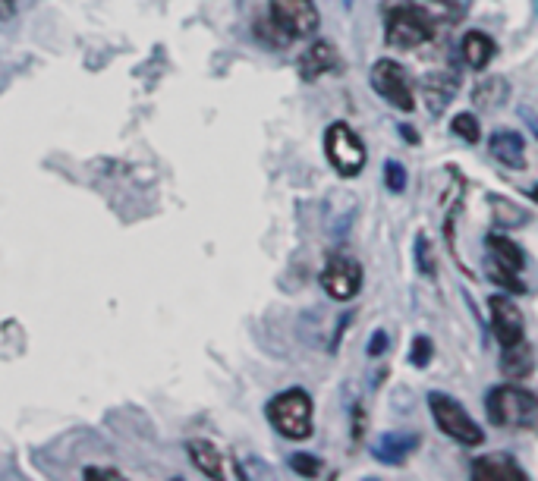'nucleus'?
I'll list each match as a JSON object with an SVG mask.
<instances>
[{
	"mask_svg": "<svg viewBox=\"0 0 538 481\" xmlns=\"http://www.w3.org/2000/svg\"><path fill=\"white\" fill-rule=\"evenodd\" d=\"M488 151L494 155V161H501L504 167H513V170L526 167V142L520 133H513V129H498V133L488 139Z\"/></svg>",
	"mask_w": 538,
	"mask_h": 481,
	"instance_id": "ddd939ff",
	"label": "nucleus"
},
{
	"mask_svg": "<svg viewBox=\"0 0 538 481\" xmlns=\"http://www.w3.org/2000/svg\"><path fill=\"white\" fill-rule=\"evenodd\" d=\"M384 183L391 192H403L406 189V167L400 161H387L384 164Z\"/></svg>",
	"mask_w": 538,
	"mask_h": 481,
	"instance_id": "b1692460",
	"label": "nucleus"
},
{
	"mask_svg": "<svg viewBox=\"0 0 538 481\" xmlns=\"http://www.w3.org/2000/svg\"><path fill=\"white\" fill-rule=\"evenodd\" d=\"M299 79L303 82H315L321 76H328L334 70H340V54L334 45H328V41H312V48L303 51V57H299Z\"/></svg>",
	"mask_w": 538,
	"mask_h": 481,
	"instance_id": "9b49d317",
	"label": "nucleus"
},
{
	"mask_svg": "<svg viewBox=\"0 0 538 481\" xmlns=\"http://www.w3.org/2000/svg\"><path fill=\"white\" fill-rule=\"evenodd\" d=\"M485 246H488V252H491V265L510 268V271H516V274L523 271L526 255H523L520 246L513 243V239H507V236H501V233H491V236L485 239Z\"/></svg>",
	"mask_w": 538,
	"mask_h": 481,
	"instance_id": "f3484780",
	"label": "nucleus"
},
{
	"mask_svg": "<svg viewBox=\"0 0 538 481\" xmlns=\"http://www.w3.org/2000/svg\"><path fill=\"white\" fill-rule=\"evenodd\" d=\"M532 349L523 343H516V346H504V359H501V371L507 378L513 381H520V378H529L532 375Z\"/></svg>",
	"mask_w": 538,
	"mask_h": 481,
	"instance_id": "6ab92c4d",
	"label": "nucleus"
},
{
	"mask_svg": "<svg viewBox=\"0 0 538 481\" xmlns=\"http://www.w3.org/2000/svg\"><path fill=\"white\" fill-rule=\"evenodd\" d=\"M372 92L387 101L391 107H397V111L403 114H413L416 111V92H413V79L410 73H406L397 60H378L372 67Z\"/></svg>",
	"mask_w": 538,
	"mask_h": 481,
	"instance_id": "423d86ee",
	"label": "nucleus"
},
{
	"mask_svg": "<svg viewBox=\"0 0 538 481\" xmlns=\"http://www.w3.org/2000/svg\"><path fill=\"white\" fill-rule=\"evenodd\" d=\"M488 309H491V331H494V337H498L501 346H516V343L526 340L523 312L516 309V302L510 296H491Z\"/></svg>",
	"mask_w": 538,
	"mask_h": 481,
	"instance_id": "1a4fd4ad",
	"label": "nucleus"
},
{
	"mask_svg": "<svg viewBox=\"0 0 538 481\" xmlns=\"http://www.w3.org/2000/svg\"><path fill=\"white\" fill-rule=\"evenodd\" d=\"M460 54L466 60V67L469 70H488V63L494 60V54H498V45H494V38L479 32V29H472L463 35L460 41Z\"/></svg>",
	"mask_w": 538,
	"mask_h": 481,
	"instance_id": "2eb2a0df",
	"label": "nucleus"
},
{
	"mask_svg": "<svg viewBox=\"0 0 538 481\" xmlns=\"http://www.w3.org/2000/svg\"><path fill=\"white\" fill-rule=\"evenodd\" d=\"M457 89H460V76L454 70H438L422 79V95H425V104L432 107V114H441L450 104V98L457 95Z\"/></svg>",
	"mask_w": 538,
	"mask_h": 481,
	"instance_id": "f8f14e48",
	"label": "nucleus"
},
{
	"mask_svg": "<svg viewBox=\"0 0 538 481\" xmlns=\"http://www.w3.org/2000/svg\"><path fill=\"white\" fill-rule=\"evenodd\" d=\"M428 409H432V419L435 425L463 447H479L485 441V431L482 425L472 419V415L447 393H428Z\"/></svg>",
	"mask_w": 538,
	"mask_h": 481,
	"instance_id": "7ed1b4c3",
	"label": "nucleus"
},
{
	"mask_svg": "<svg viewBox=\"0 0 538 481\" xmlns=\"http://www.w3.org/2000/svg\"><path fill=\"white\" fill-rule=\"evenodd\" d=\"M400 133H403V139H406V142L419 145V136H416V129H410V126H400Z\"/></svg>",
	"mask_w": 538,
	"mask_h": 481,
	"instance_id": "c85d7f7f",
	"label": "nucleus"
},
{
	"mask_svg": "<svg viewBox=\"0 0 538 481\" xmlns=\"http://www.w3.org/2000/svg\"><path fill=\"white\" fill-rule=\"evenodd\" d=\"M85 478H92V481H95V478H114V481H117V478H123V475H120L117 469H85Z\"/></svg>",
	"mask_w": 538,
	"mask_h": 481,
	"instance_id": "cd10ccee",
	"label": "nucleus"
},
{
	"mask_svg": "<svg viewBox=\"0 0 538 481\" xmlns=\"http://www.w3.org/2000/svg\"><path fill=\"white\" fill-rule=\"evenodd\" d=\"M532 199H535V202H538V189H532Z\"/></svg>",
	"mask_w": 538,
	"mask_h": 481,
	"instance_id": "c756f323",
	"label": "nucleus"
},
{
	"mask_svg": "<svg viewBox=\"0 0 538 481\" xmlns=\"http://www.w3.org/2000/svg\"><path fill=\"white\" fill-rule=\"evenodd\" d=\"M410 4L425 19V23L432 26L435 35H441L450 26H457L460 16H463V10L454 4V0H410Z\"/></svg>",
	"mask_w": 538,
	"mask_h": 481,
	"instance_id": "4468645a",
	"label": "nucleus"
},
{
	"mask_svg": "<svg viewBox=\"0 0 538 481\" xmlns=\"http://www.w3.org/2000/svg\"><path fill=\"white\" fill-rule=\"evenodd\" d=\"M507 92H510V85L504 76H488L482 79L476 89H472V104L476 107H498L507 101Z\"/></svg>",
	"mask_w": 538,
	"mask_h": 481,
	"instance_id": "aec40b11",
	"label": "nucleus"
},
{
	"mask_svg": "<svg viewBox=\"0 0 538 481\" xmlns=\"http://www.w3.org/2000/svg\"><path fill=\"white\" fill-rule=\"evenodd\" d=\"M189 456L208 478H224V456L211 441H189Z\"/></svg>",
	"mask_w": 538,
	"mask_h": 481,
	"instance_id": "a211bd4d",
	"label": "nucleus"
},
{
	"mask_svg": "<svg viewBox=\"0 0 538 481\" xmlns=\"http://www.w3.org/2000/svg\"><path fill=\"white\" fill-rule=\"evenodd\" d=\"M469 475L476 481H526V469L510 453H488L472 459Z\"/></svg>",
	"mask_w": 538,
	"mask_h": 481,
	"instance_id": "9d476101",
	"label": "nucleus"
},
{
	"mask_svg": "<svg viewBox=\"0 0 538 481\" xmlns=\"http://www.w3.org/2000/svg\"><path fill=\"white\" fill-rule=\"evenodd\" d=\"M488 419L498 428H535L538 425V393L504 384L485 397Z\"/></svg>",
	"mask_w": 538,
	"mask_h": 481,
	"instance_id": "f03ea898",
	"label": "nucleus"
},
{
	"mask_svg": "<svg viewBox=\"0 0 538 481\" xmlns=\"http://www.w3.org/2000/svg\"><path fill=\"white\" fill-rule=\"evenodd\" d=\"M416 258H419V261H416L419 271L432 277V274H435V265H432V255H428V239H425V236L416 239Z\"/></svg>",
	"mask_w": 538,
	"mask_h": 481,
	"instance_id": "a878e982",
	"label": "nucleus"
},
{
	"mask_svg": "<svg viewBox=\"0 0 538 481\" xmlns=\"http://www.w3.org/2000/svg\"><path fill=\"white\" fill-rule=\"evenodd\" d=\"M488 277H491L494 283H498V287H504V290H513V293H526V287H523L520 274H516V271H510V268L491 265V261H488Z\"/></svg>",
	"mask_w": 538,
	"mask_h": 481,
	"instance_id": "4be33fe9",
	"label": "nucleus"
},
{
	"mask_svg": "<svg viewBox=\"0 0 538 481\" xmlns=\"http://www.w3.org/2000/svg\"><path fill=\"white\" fill-rule=\"evenodd\" d=\"M438 35L432 26L413 10V4H397L384 13V41L397 51H419L428 41H435Z\"/></svg>",
	"mask_w": 538,
	"mask_h": 481,
	"instance_id": "39448f33",
	"label": "nucleus"
},
{
	"mask_svg": "<svg viewBox=\"0 0 538 481\" xmlns=\"http://www.w3.org/2000/svg\"><path fill=\"white\" fill-rule=\"evenodd\" d=\"M321 287L337 302H350L362 290V265L350 255H331L321 271Z\"/></svg>",
	"mask_w": 538,
	"mask_h": 481,
	"instance_id": "6e6552de",
	"label": "nucleus"
},
{
	"mask_svg": "<svg viewBox=\"0 0 538 481\" xmlns=\"http://www.w3.org/2000/svg\"><path fill=\"white\" fill-rule=\"evenodd\" d=\"M419 447V434H384L378 437V444L372 447V453L387 466H403V459L410 456Z\"/></svg>",
	"mask_w": 538,
	"mask_h": 481,
	"instance_id": "dca6fc26",
	"label": "nucleus"
},
{
	"mask_svg": "<svg viewBox=\"0 0 538 481\" xmlns=\"http://www.w3.org/2000/svg\"><path fill=\"white\" fill-rule=\"evenodd\" d=\"M325 155H328V164L337 170V177L343 180L359 177L365 170V161H369V151H365L362 139L347 123H331L325 129Z\"/></svg>",
	"mask_w": 538,
	"mask_h": 481,
	"instance_id": "20e7f679",
	"label": "nucleus"
},
{
	"mask_svg": "<svg viewBox=\"0 0 538 481\" xmlns=\"http://www.w3.org/2000/svg\"><path fill=\"white\" fill-rule=\"evenodd\" d=\"M290 466L296 475H306V478H315L321 472V459L318 456H309V453H296L290 456Z\"/></svg>",
	"mask_w": 538,
	"mask_h": 481,
	"instance_id": "5701e85b",
	"label": "nucleus"
},
{
	"mask_svg": "<svg viewBox=\"0 0 538 481\" xmlns=\"http://www.w3.org/2000/svg\"><path fill=\"white\" fill-rule=\"evenodd\" d=\"M312 397L303 387H293L277 393L268 403V422L271 428L287 437V441H309L315 431V415H312Z\"/></svg>",
	"mask_w": 538,
	"mask_h": 481,
	"instance_id": "f257e3e1",
	"label": "nucleus"
},
{
	"mask_svg": "<svg viewBox=\"0 0 538 481\" xmlns=\"http://www.w3.org/2000/svg\"><path fill=\"white\" fill-rule=\"evenodd\" d=\"M268 16L287 38H312L321 29L315 0H268Z\"/></svg>",
	"mask_w": 538,
	"mask_h": 481,
	"instance_id": "0eeeda50",
	"label": "nucleus"
},
{
	"mask_svg": "<svg viewBox=\"0 0 538 481\" xmlns=\"http://www.w3.org/2000/svg\"><path fill=\"white\" fill-rule=\"evenodd\" d=\"M432 353H435L432 340H428V337H416L413 346H410V362H413L416 368H425L428 362H432Z\"/></svg>",
	"mask_w": 538,
	"mask_h": 481,
	"instance_id": "393cba45",
	"label": "nucleus"
},
{
	"mask_svg": "<svg viewBox=\"0 0 538 481\" xmlns=\"http://www.w3.org/2000/svg\"><path fill=\"white\" fill-rule=\"evenodd\" d=\"M387 343H391V340H387V334H384V331H375V337H372V343H369V356H381L384 349H387Z\"/></svg>",
	"mask_w": 538,
	"mask_h": 481,
	"instance_id": "bb28decb",
	"label": "nucleus"
},
{
	"mask_svg": "<svg viewBox=\"0 0 538 481\" xmlns=\"http://www.w3.org/2000/svg\"><path fill=\"white\" fill-rule=\"evenodd\" d=\"M450 133L463 142H469V145H476L482 139V126H479L476 114H457L454 120H450Z\"/></svg>",
	"mask_w": 538,
	"mask_h": 481,
	"instance_id": "412c9836",
	"label": "nucleus"
}]
</instances>
